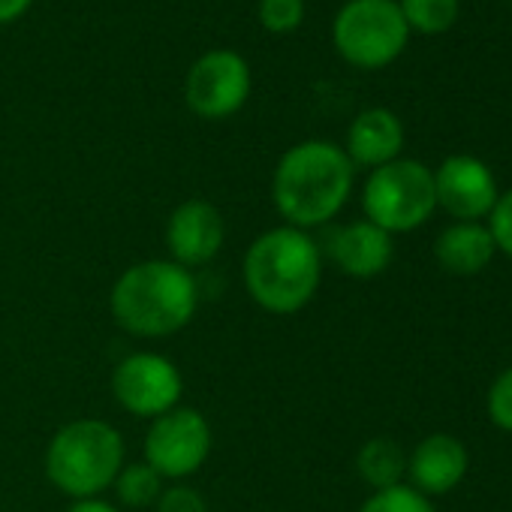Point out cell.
<instances>
[{
  "mask_svg": "<svg viewBox=\"0 0 512 512\" xmlns=\"http://www.w3.org/2000/svg\"><path fill=\"white\" fill-rule=\"evenodd\" d=\"M163 238H166V250H169L166 260L193 272L199 266H208L223 250L226 220L214 202L193 196V199H184L181 205H175V211L166 220Z\"/></svg>",
  "mask_w": 512,
  "mask_h": 512,
  "instance_id": "obj_10",
  "label": "cell"
},
{
  "mask_svg": "<svg viewBox=\"0 0 512 512\" xmlns=\"http://www.w3.org/2000/svg\"><path fill=\"white\" fill-rule=\"evenodd\" d=\"M467 446L452 434H431L407 455V476L425 497L449 494L467 476Z\"/></svg>",
  "mask_w": 512,
  "mask_h": 512,
  "instance_id": "obj_13",
  "label": "cell"
},
{
  "mask_svg": "<svg viewBox=\"0 0 512 512\" xmlns=\"http://www.w3.org/2000/svg\"><path fill=\"white\" fill-rule=\"evenodd\" d=\"M67 512H121V506L106 497H82V500H73Z\"/></svg>",
  "mask_w": 512,
  "mask_h": 512,
  "instance_id": "obj_24",
  "label": "cell"
},
{
  "mask_svg": "<svg viewBox=\"0 0 512 512\" xmlns=\"http://www.w3.org/2000/svg\"><path fill=\"white\" fill-rule=\"evenodd\" d=\"M211 446L214 434L205 413L178 404L169 413L151 419L142 443V461H148L166 482H184L205 467Z\"/></svg>",
  "mask_w": 512,
  "mask_h": 512,
  "instance_id": "obj_7",
  "label": "cell"
},
{
  "mask_svg": "<svg viewBox=\"0 0 512 512\" xmlns=\"http://www.w3.org/2000/svg\"><path fill=\"white\" fill-rule=\"evenodd\" d=\"M247 296L275 317H293L308 308L323 281V247L311 232L272 226L260 232L241 263Z\"/></svg>",
  "mask_w": 512,
  "mask_h": 512,
  "instance_id": "obj_1",
  "label": "cell"
},
{
  "mask_svg": "<svg viewBox=\"0 0 512 512\" xmlns=\"http://www.w3.org/2000/svg\"><path fill=\"white\" fill-rule=\"evenodd\" d=\"M485 410H488V419L500 431L512 434V365L491 383L488 398H485Z\"/></svg>",
  "mask_w": 512,
  "mask_h": 512,
  "instance_id": "obj_21",
  "label": "cell"
},
{
  "mask_svg": "<svg viewBox=\"0 0 512 512\" xmlns=\"http://www.w3.org/2000/svg\"><path fill=\"white\" fill-rule=\"evenodd\" d=\"M112 395L136 419H157L181 404L184 377L178 365L154 350L124 356L112 371Z\"/></svg>",
  "mask_w": 512,
  "mask_h": 512,
  "instance_id": "obj_8",
  "label": "cell"
},
{
  "mask_svg": "<svg viewBox=\"0 0 512 512\" xmlns=\"http://www.w3.org/2000/svg\"><path fill=\"white\" fill-rule=\"evenodd\" d=\"M250 97V67L232 49H214L193 61L184 79V100L196 118H232Z\"/></svg>",
  "mask_w": 512,
  "mask_h": 512,
  "instance_id": "obj_9",
  "label": "cell"
},
{
  "mask_svg": "<svg viewBox=\"0 0 512 512\" xmlns=\"http://www.w3.org/2000/svg\"><path fill=\"white\" fill-rule=\"evenodd\" d=\"M401 16L410 31L419 34H443L458 22V0H398Z\"/></svg>",
  "mask_w": 512,
  "mask_h": 512,
  "instance_id": "obj_18",
  "label": "cell"
},
{
  "mask_svg": "<svg viewBox=\"0 0 512 512\" xmlns=\"http://www.w3.org/2000/svg\"><path fill=\"white\" fill-rule=\"evenodd\" d=\"M124 464V437L106 419H73L46 446V476L70 500L103 497Z\"/></svg>",
  "mask_w": 512,
  "mask_h": 512,
  "instance_id": "obj_4",
  "label": "cell"
},
{
  "mask_svg": "<svg viewBox=\"0 0 512 512\" xmlns=\"http://www.w3.org/2000/svg\"><path fill=\"white\" fill-rule=\"evenodd\" d=\"M434 193L437 205L458 223H476L488 217L500 196L491 169L470 154H452L437 166Z\"/></svg>",
  "mask_w": 512,
  "mask_h": 512,
  "instance_id": "obj_11",
  "label": "cell"
},
{
  "mask_svg": "<svg viewBox=\"0 0 512 512\" xmlns=\"http://www.w3.org/2000/svg\"><path fill=\"white\" fill-rule=\"evenodd\" d=\"M31 4H34V0H0V25L19 22L31 10Z\"/></svg>",
  "mask_w": 512,
  "mask_h": 512,
  "instance_id": "obj_25",
  "label": "cell"
},
{
  "mask_svg": "<svg viewBox=\"0 0 512 512\" xmlns=\"http://www.w3.org/2000/svg\"><path fill=\"white\" fill-rule=\"evenodd\" d=\"M488 232L506 256H512V190L500 193L491 214H488Z\"/></svg>",
  "mask_w": 512,
  "mask_h": 512,
  "instance_id": "obj_23",
  "label": "cell"
},
{
  "mask_svg": "<svg viewBox=\"0 0 512 512\" xmlns=\"http://www.w3.org/2000/svg\"><path fill=\"white\" fill-rule=\"evenodd\" d=\"M163 488H166V479L148 461H127L112 482L118 506H127V509H148V506L154 509Z\"/></svg>",
  "mask_w": 512,
  "mask_h": 512,
  "instance_id": "obj_17",
  "label": "cell"
},
{
  "mask_svg": "<svg viewBox=\"0 0 512 512\" xmlns=\"http://www.w3.org/2000/svg\"><path fill=\"white\" fill-rule=\"evenodd\" d=\"M356 166L341 145L308 139L284 151L272 175V202L287 226L317 229L341 214L353 193Z\"/></svg>",
  "mask_w": 512,
  "mask_h": 512,
  "instance_id": "obj_2",
  "label": "cell"
},
{
  "mask_svg": "<svg viewBox=\"0 0 512 512\" xmlns=\"http://www.w3.org/2000/svg\"><path fill=\"white\" fill-rule=\"evenodd\" d=\"M338 55L359 70L389 67L410 40L398 0H347L332 25Z\"/></svg>",
  "mask_w": 512,
  "mask_h": 512,
  "instance_id": "obj_6",
  "label": "cell"
},
{
  "mask_svg": "<svg viewBox=\"0 0 512 512\" xmlns=\"http://www.w3.org/2000/svg\"><path fill=\"white\" fill-rule=\"evenodd\" d=\"M497 244L482 223H452L434 241V256L443 272L449 275H479L491 266Z\"/></svg>",
  "mask_w": 512,
  "mask_h": 512,
  "instance_id": "obj_15",
  "label": "cell"
},
{
  "mask_svg": "<svg viewBox=\"0 0 512 512\" xmlns=\"http://www.w3.org/2000/svg\"><path fill=\"white\" fill-rule=\"evenodd\" d=\"M256 16L269 34H290L305 19V0H260Z\"/></svg>",
  "mask_w": 512,
  "mask_h": 512,
  "instance_id": "obj_20",
  "label": "cell"
},
{
  "mask_svg": "<svg viewBox=\"0 0 512 512\" xmlns=\"http://www.w3.org/2000/svg\"><path fill=\"white\" fill-rule=\"evenodd\" d=\"M365 220L395 232L419 229L437 208L434 172L419 160H392L380 169H371L362 190Z\"/></svg>",
  "mask_w": 512,
  "mask_h": 512,
  "instance_id": "obj_5",
  "label": "cell"
},
{
  "mask_svg": "<svg viewBox=\"0 0 512 512\" xmlns=\"http://www.w3.org/2000/svg\"><path fill=\"white\" fill-rule=\"evenodd\" d=\"M356 470L374 491L401 485L407 476V452L392 437H371L356 455Z\"/></svg>",
  "mask_w": 512,
  "mask_h": 512,
  "instance_id": "obj_16",
  "label": "cell"
},
{
  "mask_svg": "<svg viewBox=\"0 0 512 512\" xmlns=\"http://www.w3.org/2000/svg\"><path fill=\"white\" fill-rule=\"evenodd\" d=\"M326 253L347 278L371 281L389 269L395 256V244H392V235L374 226L371 220H353V223L332 229L326 241Z\"/></svg>",
  "mask_w": 512,
  "mask_h": 512,
  "instance_id": "obj_12",
  "label": "cell"
},
{
  "mask_svg": "<svg viewBox=\"0 0 512 512\" xmlns=\"http://www.w3.org/2000/svg\"><path fill=\"white\" fill-rule=\"evenodd\" d=\"M154 512H208V503L202 491L184 482H172L163 488L160 500L154 503Z\"/></svg>",
  "mask_w": 512,
  "mask_h": 512,
  "instance_id": "obj_22",
  "label": "cell"
},
{
  "mask_svg": "<svg viewBox=\"0 0 512 512\" xmlns=\"http://www.w3.org/2000/svg\"><path fill=\"white\" fill-rule=\"evenodd\" d=\"M404 148V124L395 112L377 106L365 109L353 118L347 130V148L344 154L350 157L353 166H368L380 169L392 160L401 157Z\"/></svg>",
  "mask_w": 512,
  "mask_h": 512,
  "instance_id": "obj_14",
  "label": "cell"
},
{
  "mask_svg": "<svg viewBox=\"0 0 512 512\" xmlns=\"http://www.w3.org/2000/svg\"><path fill=\"white\" fill-rule=\"evenodd\" d=\"M199 308L193 272L172 260H142L124 269L109 293L112 320L136 338H169L187 329Z\"/></svg>",
  "mask_w": 512,
  "mask_h": 512,
  "instance_id": "obj_3",
  "label": "cell"
},
{
  "mask_svg": "<svg viewBox=\"0 0 512 512\" xmlns=\"http://www.w3.org/2000/svg\"><path fill=\"white\" fill-rule=\"evenodd\" d=\"M359 512H434V506L413 485H392V488L374 491L362 503Z\"/></svg>",
  "mask_w": 512,
  "mask_h": 512,
  "instance_id": "obj_19",
  "label": "cell"
}]
</instances>
